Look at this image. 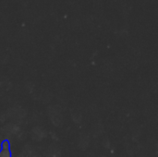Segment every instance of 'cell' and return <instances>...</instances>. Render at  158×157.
<instances>
[{
  "label": "cell",
  "instance_id": "cell-1",
  "mask_svg": "<svg viewBox=\"0 0 158 157\" xmlns=\"http://www.w3.org/2000/svg\"><path fill=\"white\" fill-rule=\"evenodd\" d=\"M0 157H11L10 144H9V142L7 140H4L1 143Z\"/></svg>",
  "mask_w": 158,
  "mask_h": 157
}]
</instances>
